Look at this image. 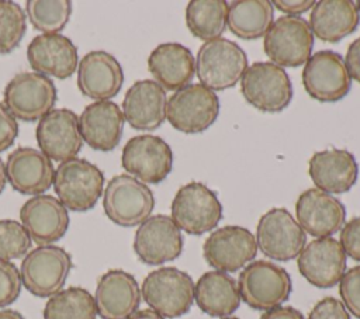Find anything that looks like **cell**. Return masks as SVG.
Returning <instances> with one entry per match:
<instances>
[{"mask_svg": "<svg viewBox=\"0 0 360 319\" xmlns=\"http://www.w3.org/2000/svg\"><path fill=\"white\" fill-rule=\"evenodd\" d=\"M226 14L228 4L224 0H191L186 7V24L195 38L207 42L222 35Z\"/></svg>", "mask_w": 360, "mask_h": 319, "instance_id": "cell-32", "label": "cell"}, {"mask_svg": "<svg viewBox=\"0 0 360 319\" xmlns=\"http://www.w3.org/2000/svg\"><path fill=\"white\" fill-rule=\"evenodd\" d=\"M218 114L217 94L200 83H190L176 90L166 104L167 121L174 129L184 134L204 132L215 122Z\"/></svg>", "mask_w": 360, "mask_h": 319, "instance_id": "cell-9", "label": "cell"}, {"mask_svg": "<svg viewBox=\"0 0 360 319\" xmlns=\"http://www.w3.org/2000/svg\"><path fill=\"white\" fill-rule=\"evenodd\" d=\"M360 22V14L354 1L321 0L315 1L309 27L312 34L325 42H339L350 35Z\"/></svg>", "mask_w": 360, "mask_h": 319, "instance_id": "cell-29", "label": "cell"}, {"mask_svg": "<svg viewBox=\"0 0 360 319\" xmlns=\"http://www.w3.org/2000/svg\"><path fill=\"white\" fill-rule=\"evenodd\" d=\"M259 319H305L304 315L292 306H276L270 311L263 312Z\"/></svg>", "mask_w": 360, "mask_h": 319, "instance_id": "cell-44", "label": "cell"}, {"mask_svg": "<svg viewBox=\"0 0 360 319\" xmlns=\"http://www.w3.org/2000/svg\"><path fill=\"white\" fill-rule=\"evenodd\" d=\"M339 295L347 312L360 319V264L345 271L339 281Z\"/></svg>", "mask_w": 360, "mask_h": 319, "instance_id": "cell-37", "label": "cell"}, {"mask_svg": "<svg viewBox=\"0 0 360 319\" xmlns=\"http://www.w3.org/2000/svg\"><path fill=\"white\" fill-rule=\"evenodd\" d=\"M314 48V34L308 21L301 17L281 15L264 34L263 51L271 63L283 67L305 65Z\"/></svg>", "mask_w": 360, "mask_h": 319, "instance_id": "cell-10", "label": "cell"}, {"mask_svg": "<svg viewBox=\"0 0 360 319\" xmlns=\"http://www.w3.org/2000/svg\"><path fill=\"white\" fill-rule=\"evenodd\" d=\"M93 298L101 319H128L138 311L141 288L132 274L114 268L98 277Z\"/></svg>", "mask_w": 360, "mask_h": 319, "instance_id": "cell-20", "label": "cell"}, {"mask_svg": "<svg viewBox=\"0 0 360 319\" xmlns=\"http://www.w3.org/2000/svg\"><path fill=\"white\" fill-rule=\"evenodd\" d=\"M58 200L66 209L86 212L94 208L104 191V173L86 159L60 162L52 181Z\"/></svg>", "mask_w": 360, "mask_h": 319, "instance_id": "cell-2", "label": "cell"}, {"mask_svg": "<svg viewBox=\"0 0 360 319\" xmlns=\"http://www.w3.org/2000/svg\"><path fill=\"white\" fill-rule=\"evenodd\" d=\"M166 91L155 80L135 82L122 100L125 121L136 131H153L166 118Z\"/></svg>", "mask_w": 360, "mask_h": 319, "instance_id": "cell-26", "label": "cell"}, {"mask_svg": "<svg viewBox=\"0 0 360 319\" xmlns=\"http://www.w3.org/2000/svg\"><path fill=\"white\" fill-rule=\"evenodd\" d=\"M27 59L32 72L46 77L68 79L79 65L77 48L62 34L37 35L27 48Z\"/></svg>", "mask_w": 360, "mask_h": 319, "instance_id": "cell-23", "label": "cell"}, {"mask_svg": "<svg viewBox=\"0 0 360 319\" xmlns=\"http://www.w3.org/2000/svg\"><path fill=\"white\" fill-rule=\"evenodd\" d=\"M295 216L305 233L314 237H329L345 225L346 208L332 194L309 188L297 198Z\"/></svg>", "mask_w": 360, "mask_h": 319, "instance_id": "cell-21", "label": "cell"}, {"mask_svg": "<svg viewBox=\"0 0 360 319\" xmlns=\"http://www.w3.org/2000/svg\"><path fill=\"white\" fill-rule=\"evenodd\" d=\"M93 295L82 287L63 288L46 301L44 319H96Z\"/></svg>", "mask_w": 360, "mask_h": 319, "instance_id": "cell-33", "label": "cell"}, {"mask_svg": "<svg viewBox=\"0 0 360 319\" xmlns=\"http://www.w3.org/2000/svg\"><path fill=\"white\" fill-rule=\"evenodd\" d=\"M0 319H25L18 311L3 308L0 309Z\"/></svg>", "mask_w": 360, "mask_h": 319, "instance_id": "cell-46", "label": "cell"}, {"mask_svg": "<svg viewBox=\"0 0 360 319\" xmlns=\"http://www.w3.org/2000/svg\"><path fill=\"white\" fill-rule=\"evenodd\" d=\"M238 289L248 306L266 312L288 299L292 282L285 268L267 260H255L240 271Z\"/></svg>", "mask_w": 360, "mask_h": 319, "instance_id": "cell-5", "label": "cell"}, {"mask_svg": "<svg viewBox=\"0 0 360 319\" xmlns=\"http://www.w3.org/2000/svg\"><path fill=\"white\" fill-rule=\"evenodd\" d=\"M170 212V218L180 230L188 235H202L217 228L222 218V205L211 188L191 181L177 190Z\"/></svg>", "mask_w": 360, "mask_h": 319, "instance_id": "cell-8", "label": "cell"}, {"mask_svg": "<svg viewBox=\"0 0 360 319\" xmlns=\"http://www.w3.org/2000/svg\"><path fill=\"white\" fill-rule=\"evenodd\" d=\"M155 207L152 190L129 174H117L103 191V208L107 218L124 228L139 226Z\"/></svg>", "mask_w": 360, "mask_h": 319, "instance_id": "cell-6", "label": "cell"}, {"mask_svg": "<svg viewBox=\"0 0 360 319\" xmlns=\"http://www.w3.org/2000/svg\"><path fill=\"white\" fill-rule=\"evenodd\" d=\"M70 0H28L25 15L31 25L42 34H59L72 15Z\"/></svg>", "mask_w": 360, "mask_h": 319, "instance_id": "cell-34", "label": "cell"}, {"mask_svg": "<svg viewBox=\"0 0 360 319\" xmlns=\"http://www.w3.org/2000/svg\"><path fill=\"white\" fill-rule=\"evenodd\" d=\"M301 275L316 288H332L346 271V253L339 240L316 237L307 243L297 259Z\"/></svg>", "mask_w": 360, "mask_h": 319, "instance_id": "cell-18", "label": "cell"}, {"mask_svg": "<svg viewBox=\"0 0 360 319\" xmlns=\"http://www.w3.org/2000/svg\"><path fill=\"white\" fill-rule=\"evenodd\" d=\"M7 183V176H6V163L0 157V194L4 191Z\"/></svg>", "mask_w": 360, "mask_h": 319, "instance_id": "cell-47", "label": "cell"}, {"mask_svg": "<svg viewBox=\"0 0 360 319\" xmlns=\"http://www.w3.org/2000/svg\"><path fill=\"white\" fill-rule=\"evenodd\" d=\"M307 319H350V315L342 301L325 297L312 306Z\"/></svg>", "mask_w": 360, "mask_h": 319, "instance_id": "cell-40", "label": "cell"}, {"mask_svg": "<svg viewBox=\"0 0 360 319\" xmlns=\"http://www.w3.org/2000/svg\"><path fill=\"white\" fill-rule=\"evenodd\" d=\"M20 270L11 261L0 260V309L11 305L21 292Z\"/></svg>", "mask_w": 360, "mask_h": 319, "instance_id": "cell-38", "label": "cell"}, {"mask_svg": "<svg viewBox=\"0 0 360 319\" xmlns=\"http://www.w3.org/2000/svg\"><path fill=\"white\" fill-rule=\"evenodd\" d=\"M73 267L68 250L56 245L38 246L30 250L20 267L22 287L38 298H49L63 289Z\"/></svg>", "mask_w": 360, "mask_h": 319, "instance_id": "cell-3", "label": "cell"}, {"mask_svg": "<svg viewBox=\"0 0 360 319\" xmlns=\"http://www.w3.org/2000/svg\"><path fill=\"white\" fill-rule=\"evenodd\" d=\"M77 89L94 101H110L124 83V70L120 62L105 51L87 52L77 65Z\"/></svg>", "mask_w": 360, "mask_h": 319, "instance_id": "cell-22", "label": "cell"}, {"mask_svg": "<svg viewBox=\"0 0 360 319\" xmlns=\"http://www.w3.org/2000/svg\"><path fill=\"white\" fill-rule=\"evenodd\" d=\"M27 31V15L20 4L0 0V55L13 52Z\"/></svg>", "mask_w": 360, "mask_h": 319, "instance_id": "cell-35", "label": "cell"}, {"mask_svg": "<svg viewBox=\"0 0 360 319\" xmlns=\"http://www.w3.org/2000/svg\"><path fill=\"white\" fill-rule=\"evenodd\" d=\"M141 297L165 319L186 315L194 302L193 278L176 267H160L150 271L142 281Z\"/></svg>", "mask_w": 360, "mask_h": 319, "instance_id": "cell-4", "label": "cell"}, {"mask_svg": "<svg viewBox=\"0 0 360 319\" xmlns=\"http://www.w3.org/2000/svg\"><path fill=\"white\" fill-rule=\"evenodd\" d=\"M240 93L255 108L278 112L292 98V84L287 72L271 62H255L240 79Z\"/></svg>", "mask_w": 360, "mask_h": 319, "instance_id": "cell-11", "label": "cell"}, {"mask_svg": "<svg viewBox=\"0 0 360 319\" xmlns=\"http://www.w3.org/2000/svg\"><path fill=\"white\" fill-rule=\"evenodd\" d=\"M122 110L112 101H94L79 115V131L84 143L98 152H111L121 141Z\"/></svg>", "mask_w": 360, "mask_h": 319, "instance_id": "cell-25", "label": "cell"}, {"mask_svg": "<svg viewBox=\"0 0 360 319\" xmlns=\"http://www.w3.org/2000/svg\"><path fill=\"white\" fill-rule=\"evenodd\" d=\"M257 253L253 233L238 225L215 229L202 245V256L208 266L222 273H235L253 261Z\"/></svg>", "mask_w": 360, "mask_h": 319, "instance_id": "cell-15", "label": "cell"}, {"mask_svg": "<svg viewBox=\"0 0 360 319\" xmlns=\"http://www.w3.org/2000/svg\"><path fill=\"white\" fill-rule=\"evenodd\" d=\"M219 319H239V318H235V316H225V318H219Z\"/></svg>", "mask_w": 360, "mask_h": 319, "instance_id": "cell-48", "label": "cell"}, {"mask_svg": "<svg viewBox=\"0 0 360 319\" xmlns=\"http://www.w3.org/2000/svg\"><path fill=\"white\" fill-rule=\"evenodd\" d=\"M273 7L277 10L287 13V15L298 17V14H302L314 7L315 1L312 0H274Z\"/></svg>", "mask_w": 360, "mask_h": 319, "instance_id": "cell-43", "label": "cell"}, {"mask_svg": "<svg viewBox=\"0 0 360 319\" xmlns=\"http://www.w3.org/2000/svg\"><path fill=\"white\" fill-rule=\"evenodd\" d=\"M345 65L350 79L360 83V37L349 45L345 56Z\"/></svg>", "mask_w": 360, "mask_h": 319, "instance_id": "cell-42", "label": "cell"}, {"mask_svg": "<svg viewBox=\"0 0 360 319\" xmlns=\"http://www.w3.org/2000/svg\"><path fill=\"white\" fill-rule=\"evenodd\" d=\"M339 243L346 256L354 261H360V216L347 221L342 226Z\"/></svg>", "mask_w": 360, "mask_h": 319, "instance_id": "cell-39", "label": "cell"}, {"mask_svg": "<svg viewBox=\"0 0 360 319\" xmlns=\"http://www.w3.org/2000/svg\"><path fill=\"white\" fill-rule=\"evenodd\" d=\"M307 235L285 208H271L263 214L256 228V245L276 261H288L301 253Z\"/></svg>", "mask_w": 360, "mask_h": 319, "instance_id": "cell-12", "label": "cell"}, {"mask_svg": "<svg viewBox=\"0 0 360 319\" xmlns=\"http://www.w3.org/2000/svg\"><path fill=\"white\" fill-rule=\"evenodd\" d=\"M52 160L39 149L21 146L14 149L6 160V176L10 185L24 195H39L53 181Z\"/></svg>", "mask_w": 360, "mask_h": 319, "instance_id": "cell-24", "label": "cell"}, {"mask_svg": "<svg viewBox=\"0 0 360 319\" xmlns=\"http://www.w3.org/2000/svg\"><path fill=\"white\" fill-rule=\"evenodd\" d=\"M35 138L39 150L56 162L76 157L84 143L79 131V117L69 108H53L44 115L38 121Z\"/></svg>", "mask_w": 360, "mask_h": 319, "instance_id": "cell-17", "label": "cell"}, {"mask_svg": "<svg viewBox=\"0 0 360 319\" xmlns=\"http://www.w3.org/2000/svg\"><path fill=\"white\" fill-rule=\"evenodd\" d=\"M356 6H357V10H359V14H360V1H357V3H356Z\"/></svg>", "mask_w": 360, "mask_h": 319, "instance_id": "cell-49", "label": "cell"}, {"mask_svg": "<svg viewBox=\"0 0 360 319\" xmlns=\"http://www.w3.org/2000/svg\"><path fill=\"white\" fill-rule=\"evenodd\" d=\"M308 174L318 190L328 194H342L356 184L359 166L349 150L332 148L311 156Z\"/></svg>", "mask_w": 360, "mask_h": 319, "instance_id": "cell-27", "label": "cell"}, {"mask_svg": "<svg viewBox=\"0 0 360 319\" xmlns=\"http://www.w3.org/2000/svg\"><path fill=\"white\" fill-rule=\"evenodd\" d=\"M4 105L15 119L39 121L53 110L58 100L55 83L37 72L14 74L4 89Z\"/></svg>", "mask_w": 360, "mask_h": 319, "instance_id": "cell-7", "label": "cell"}, {"mask_svg": "<svg viewBox=\"0 0 360 319\" xmlns=\"http://www.w3.org/2000/svg\"><path fill=\"white\" fill-rule=\"evenodd\" d=\"M194 56L188 48L177 42L158 45L148 58V69L155 82L165 90H179L194 77Z\"/></svg>", "mask_w": 360, "mask_h": 319, "instance_id": "cell-28", "label": "cell"}, {"mask_svg": "<svg viewBox=\"0 0 360 319\" xmlns=\"http://www.w3.org/2000/svg\"><path fill=\"white\" fill-rule=\"evenodd\" d=\"M18 135V122L0 101V153L7 150Z\"/></svg>", "mask_w": 360, "mask_h": 319, "instance_id": "cell-41", "label": "cell"}, {"mask_svg": "<svg viewBox=\"0 0 360 319\" xmlns=\"http://www.w3.org/2000/svg\"><path fill=\"white\" fill-rule=\"evenodd\" d=\"M128 319H165V318L152 309H141L132 313Z\"/></svg>", "mask_w": 360, "mask_h": 319, "instance_id": "cell-45", "label": "cell"}, {"mask_svg": "<svg viewBox=\"0 0 360 319\" xmlns=\"http://www.w3.org/2000/svg\"><path fill=\"white\" fill-rule=\"evenodd\" d=\"M302 84L309 97L322 103L342 100L350 90L352 79L345 59L335 51H319L309 56L302 69Z\"/></svg>", "mask_w": 360, "mask_h": 319, "instance_id": "cell-14", "label": "cell"}, {"mask_svg": "<svg viewBox=\"0 0 360 319\" xmlns=\"http://www.w3.org/2000/svg\"><path fill=\"white\" fill-rule=\"evenodd\" d=\"M134 252L148 266H160L177 259L183 252V236L167 215H152L135 230Z\"/></svg>", "mask_w": 360, "mask_h": 319, "instance_id": "cell-16", "label": "cell"}, {"mask_svg": "<svg viewBox=\"0 0 360 319\" xmlns=\"http://www.w3.org/2000/svg\"><path fill=\"white\" fill-rule=\"evenodd\" d=\"M20 222L38 246L52 245L69 229V212L53 195L39 194L28 198L20 208Z\"/></svg>", "mask_w": 360, "mask_h": 319, "instance_id": "cell-19", "label": "cell"}, {"mask_svg": "<svg viewBox=\"0 0 360 319\" xmlns=\"http://www.w3.org/2000/svg\"><path fill=\"white\" fill-rule=\"evenodd\" d=\"M194 301L208 316H231L240 305L238 282L226 273L207 271L194 284Z\"/></svg>", "mask_w": 360, "mask_h": 319, "instance_id": "cell-30", "label": "cell"}, {"mask_svg": "<svg viewBox=\"0 0 360 319\" xmlns=\"http://www.w3.org/2000/svg\"><path fill=\"white\" fill-rule=\"evenodd\" d=\"M194 60L200 84L212 91L233 87L248 69L245 51L236 42L221 37L204 42Z\"/></svg>", "mask_w": 360, "mask_h": 319, "instance_id": "cell-1", "label": "cell"}, {"mask_svg": "<svg viewBox=\"0 0 360 319\" xmlns=\"http://www.w3.org/2000/svg\"><path fill=\"white\" fill-rule=\"evenodd\" d=\"M273 14L274 7L269 0H238L228 6L226 25L238 38L253 41L267 32Z\"/></svg>", "mask_w": 360, "mask_h": 319, "instance_id": "cell-31", "label": "cell"}, {"mask_svg": "<svg viewBox=\"0 0 360 319\" xmlns=\"http://www.w3.org/2000/svg\"><path fill=\"white\" fill-rule=\"evenodd\" d=\"M124 170L142 183L159 184L173 167V152L160 136L143 134L131 138L121 153Z\"/></svg>", "mask_w": 360, "mask_h": 319, "instance_id": "cell-13", "label": "cell"}, {"mask_svg": "<svg viewBox=\"0 0 360 319\" xmlns=\"http://www.w3.org/2000/svg\"><path fill=\"white\" fill-rule=\"evenodd\" d=\"M31 237L21 222L0 219V260L21 259L30 252Z\"/></svg>", "mask_w": 360, "mask_h": 319, "instance_id": "cell-36", "label": "cell"}]
</instances>
